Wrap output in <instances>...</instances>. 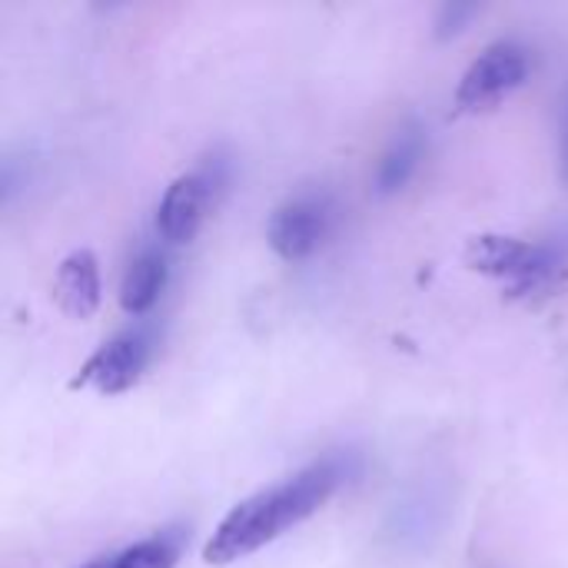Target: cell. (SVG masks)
I'll list each match as a JSON object with an SVG mask.
<instances>
[{"mask_svg": "<svg viewBox=\"0 0 568 568\" xmlns=\"http://www.w3.org/2000/svg\"><path fill=\"white\" fill-rule=\"evenodd\" d=\"M559 176L568 186V87L559 103Z\"/></svg>", "mask_w": 568, "mask_h": 568, "instance_id": "12", "label": "cell"}, {"mask_svg": "<svg viewBox=\"0 0 568 568\" xmlns=\"http://www.w3.org/2000/svg\"><path fill=\"white\" fill-rule=\"evenodd\" d=\"M356 473H359V463L353 453H329L303 466L290 479L270 489H260L256 496L243 499L223 516V523L216 526V532L210 536L203 549V562L233 566L260 552L263 546L276 542L290 529L316 516Z\"/></svg>", "mask_w": 568, "mask_h": 568, "instance_id": "1", "label": "cell"}, {"mask_svg": "<svg viewBox=\"0 0 568 568\" xmlns=\"http://www.w3.org/2000/svg\"><path fill=\"white\" fill-rule=\"evenodd\" d=\"M53 300L73 320H90L100 310V263L90 250H73L70 256H63L53 276Z\"/></svg>", "mask_w": 568, "mask_h": 568, "instance_id": "7", "label": "cell"}, {"mask_svg": "<svg viewBox=\"0 0 568 568\" xmlns=\"http://www.w3.org/2000/svg\"><path fill=\"white\" fill-rule=\"evenodd\" d=\"M226 180H230V163L220 153L203 160L196 170L176 176L156 206V233L163 236V243L186 246L190 240H196L203 220L210 216L220 193L226 190Z\"/></svg>", "mask_w": 568, "mask_h": 568, "instance_id": "3", "label": "cell"}, {"mask_svg": "<svg viewBox=\"0 0 568 568\" xmlns=\"http://www.w3.org/2000/svg\"><path fill=\"white\" fill-rule=\"evenodd\" d=\"M153 356V336L150 329L136 326L113 339H106L73 376V389H93L100 396H120L140 383Z\"/></svg>", "mask_w": 568, "mask_h": 568, "instance_id": "6", "label": "cell"}, {"mask_svg": "<svg viewBox=\"0 0 568 568\" xmlns=\"http://www.w3.org/2000/svg\"><path fill=\"white\" fill-rule=\"evenodd\" d=\"M466 263L493 280H503L513 300L552 296L568 280L566 243H529L519 236L483 233L469 240Z\"/></svg>", "mask_w": 568, "mask_h": 568, "instance_id": "2", "label": "cell"}, {"mask_svg": "<svg viewBox=\"0 0 568 568\" xmlns=\"http://www.w3.org/2000/svg\"><path fill=\"white\" fill-rule=\"evenodd\" d=\"M426 156V130L419 123H406L393 143L386 146L383 160H379V170H376V193L379 196H393L399 193L419 170Z\"/></svg>", "mask_w": 568, "mask_h": 568, "instance_id": "9", "label": "cell"}, {"mask_svg": "<svg viewBox=\"0 0 568 568\" xmlns=\"http://www.w3.org/2000/svg\"><path fill=\"white\" fill-rule=\"evenodd\" d=\"M170 280V260L160 246H143L136 250V256L126 263L123 270V283H120V306L130 316H146Z\"/></svg>", "mask_w": 568, "mask_h": 568, "instance_id": "8", "label": "cell"}, {"mask_svg": "<svg viewBox=\"0 0 568 568\" xmlns=\"http://www.w3.org/2000/svg\"><path fill=\"white\" fill-rule=\"evenodd\" d=\"M532 70V53L519 40H496L489 43L463 73L456 87V110L459 113H483L503 103L513 90L526 83Z\"/></svg>", "mask_w": 568, "mask_h": 568, "instance_id": "5", "label": "cell"}, {"mask_svg": "<svg viewBox=\"0 0 568 568\" xmlns=\"http://www.w3.org/2000/svg\"><path fill=\"white\" fill-rule=\"evenodd\" d=\"M336 223H339L336 196L326 190H303L273 210L266 223V240L276 256L300 263L326 246V240L336 233Z\"/></svg>", "mask_w": 568, "mask_h": 568, "instance_id": "4", "label": "cell"}, {"mask_svg": "<svg viewBox=\"0 0 568 568\" xmlns=\"http://www.w3.org/2000/svg\"><path fill=\"white\" fill-rule=\"evenodd\" d=\"M476 13H479V7H476V3H446V7L439 10L436 33H439V37H453V33H459V30H463Z\"/></svg>", "mask_w": 568, "mask_h": 568, "instance_id": "11", "label": "cell"}, {"mask_svg": "<svg viewBox=\"0 0 568 568\" xmlns=\"http://www.w3.org/2000/svg\"><path fill=\"white\" fill-rule=\"evenodd\" d=\"M183 552V532L180 529H163L156 536H146L120 552L100 556L83 568H176Z\"/></svg>", "mask_w": 568, "mask_h": 568, "instance_id": "10", "label": "cell"}]
</instances>
